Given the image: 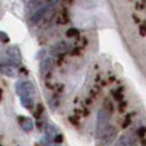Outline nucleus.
I'll return each instance as SVG.
<instances>
[{
  "instance_id": "nucleus-1",
  "label": "nucleus",
  "mask_w": 146,
  "mask_h": 146,
  "mask_svg": "<svg viewBox=\"0 0 146 146\" xmlns=\"http://www.w3.org/2000/svg\"><path fill=\"white\" fill-rule=\"evenodd\" d=\"M109 118H110V111L105 106L98 111V117H96V133L98 135H100L109 126Z\"/></svg>"
},
{
  "instance_id": "nucleus-2",
  "label": "nucleus",
  "mask_w": 146,
  "mask_h": 146,
  "mask_svg": "<svg viewBox=\"0 0 146 146\" xmlns=\"http://www.w3.org/2000/svg\"><path fill=\"white\" fill-rule=\"evenodd\" d=\"M117 128L113 126H108L100 135H99V142L98 145L99 146H108L110 145L111 142L115 140L117 137Z\"/></svg>"
},
{
  "instance_id": "nucleus-3",
  "label": "nucleus",
  "mask_w": 146,
  "mask_h": 146,
  "mask_svg": "<svg viewBox=\"0 0 146 146\" xmlns=\"http://www.w3.org/2000/svg\"><path fill=\"white\" fill-rule=\"evenodd\" d=\"M15 92L19 96H35V86L30 81H19L15 85Z\"/></svg>"
},
{
  "instance_id": "nucleus-4",
  "label": "nucleus",
  "mask_w": 146,
  "mask_h": 146,
  "mask_svg": "<svg viewBox=\"0 0 146 146\" xmlns=\"http://www.w3.org/2000/svg\"><path fill=\"white\" fill-rule=\"evenodd\" d=\"M49 1H50V0H30V1L27 3V7H26L28 17L33 15L35 13H37L38 10L44 9L46 5H49Z\"/></svg>"
},
{
  "instance_id": "nucleus-5",
  "label": "nucleus",
  "mask_w": 146,
  "mask_h": 146,
  "mask_svg": "<svg viewBox=\"0 0 146 146\" xmlns=\"http://www.w3.org/2000/svg\"><path fill=\"white\" fill-rule=\"evenodd\" d=\"M5 55L8 58V62L14 66H19L22 63V54H21V50L17 48V46H10L5 50Z\"/></svg>"
},
{
  "instance_id": "nucleus-6",
  "label": "nucleus",
  "mask_w": 146,
  "mask_h": 146,
  "mask_svg": "<svg viewBox=\"0 0 146 146\" xmlns=\"http://www.w3.org/2000/svg\"><path fill=\"white\" fill-rule=\"evenodd\" d=\"M0 72L4 76H7V77L14 78L18 74V68H17V66L7 62V63H0Z\"/></svg>"
},
{
  "instance_id": "nucleus-7",
  "label": "nucleus",
  "mask_w": 146,
  "mask_h": 146,
  "mask_svg": "<svg viewBox=\"0 0 146 146\" xmlns=\"http://www.w3.org/2000/svg\"><path fill=\"white\" fill-rule=\"evenodd\" d=\"M68 51V45H67L64 41H59V42L54 44L50 49V53L53 55H56V56H62Z\"/></svg>"
},
{
  "instance_id": "nucleus-8",
  "label": "nucleus",
  "mask_w": 146,
  "mask_h": 146,
  "mask_svg": "<svg viewBox=\"0 0 146 146\" xmlns=\"http://www.w3.org/2000/svg\"><path fill=\"white\" fill-rule=\"evenodd\" d=\"M136 144V140L135 137L132 136L131 133H126V135H122L119 137V140L117 141L115 146H135Z\"/></svg>"
},
{
  "instance_id": "nucleus-9",
  "label": "nucleus",
  "mask_w": 146,
  "mask_h": 146,
  "mask_svg": "<svg viewBox=\"0 0 146 146\" xmlns=\"http://www.w3.org/2000/svg\"><path fill=\"white\" fill-rule=\"evenodd\" d=\"M18 122H19V124H21L23 131H26V132L32 131V128H33L32 119L27 118V117H18Z\"/></svg>"
},
{
  "instance_id": "nucleus-10",
  "label": "nucleus",
  "mask_w": 146,
  "mask_h": 146,
  "mask_svg": "<svg viewBox=\"0 0 146 146\" xmlns=\"http://www.w3.org/2000/svg\"><path fill=\"white\" fill-rule=\"evenodd\" d=\"M53 59L51 58H48V56H45V58L42 59V62H41V73L42 74H45L46 72H49L51 68H53Z\"/></svg>"
},
{
  "instance_id": "nucleus-11",
  "label": "nucleus",
  "mask_w": 146,
  "mask_h": 146,
  "mask_svg": "<svg viewBox=\"0 0 146 146\" xmlns=\"http://www.w3.org/2000/svg\"><path fill=\"white\" fill-rule=\"evenodd\" d=\"M21 104L27 109H32L33 104H35L33 96H21Z\"/></svg>"
},
{
  "instance_id": "nucleus-12",
  "label": "nucleus",
  "mask_w": 146,
  "mask_h": 146,
  "mask_svg": "<svg viewBox=\"0 0 146 146\" xmlns=\"http://www.w3.org/2000/svg\"><path fill=\"white\" fill-rule=\"evenodd\" d=\"M58 23L59 25H66V23H68L69 21V17H68V13H67V9H62L60 14L58 15Z\"/></svg>"
},
{
  "instance_id": "nucleus-13",
  "label": "nucleus",
  "mask_w": 146,
  "mask_h": 146,
  "mask_svg": "<svg viewBox=\"0 0 146 146\" xmlns=\"http://www.w3.org/2000/svg\"><path fill=\"white\" fill-rule=\"evenodd\" d=\"M66 35H67V37H78L80 36V31L77 28H69L66 32Z\"/></svg>"
},
{
  "instance_id": "nucleus-14",
  "label": "nucleus",
  "mask_w": 146,
  "mask_h": 146,
  "mask_svg": "<svg viewBox=\"0 0 146 146\" xmlns=\"http://www.w3.org/2000/svg\"><path fill=\"white\" fill-rule=\"evenodd\" d=\"M0 42H3V44L9 42V36L5 32H3V31H0Z\"/></svg>"
},
{
  "instance_id": "nucleus-15",
  "label": "nucleus",
  "mask_w": 146,
  "mask_h": 146,
  "mask_svg": "<svg viewBox=\"0 0 146 146\" xmlns=\"http://www.w3.org/2000/svg\"><path fill=\"white\" fill-rule=\"evenodd\" d=\"M139 33L141 36H146V25H140L139 27Z\"/></svg>"
},
{
  "instance_id": "nucleus-16",
  "label": "nucleus",
  "mask_w": 146,
  "mask_h": 146,
  "mask_svg": "<svg viewBox=\"0 0 146 146\" xmlns=\"http://www.w3.org/2000/svg\"><path fill=\"white\" fill-rule=\"evenodd\" d=\"M63 135H55L54 136V142H56V144H60V142H63Z\"/></svg>"
},
{
  "instance_id": "nucleus-17",
  "label": "nucleus",
  "mask_w": 146,
  "mask_h": 146,
  "mask_svg": "<svg viewBox=\"0 0 146 146\" xmlns=\"http://www.w3.org/2000/svg\"><path fill=\"white\" fill-rule=\"evenodd\" d=\"M111 95H113L118 101H122V95L119 92H117V91H111Z\"/></svg>"
},
{
  "instance_id": "nucleus-18",
  "label": "nucleus",
  "mask_w": 146,
  "mask_h": 146,
  "mask_svg": "<svg viewBox=\"0 0 146 146\" xmlns=\"http://www.w3.org/2000/svg\"><path fill=\"white\" fill-rule=\"evenodd\" d=\"M104 106H105V108L108 109V110H109V111H110V113H111V108H113V106H111L110 101H109V100H105V103H104Z\"/></svg>"
},
{
  "instance_id": "nucleus-19",
  "label": "nucleus",
  "mask_w": 146,
  "mask_h": 146,
  "mask_svg": "<svg viewBox=\"0 0 146 146\" xmlns=\"http://www.w3.org/2000/svg\"><path fill=\"white\" fill-rule=\"evenodd\" d=\"M129 123H131V118H129V115H128V117L126 118V121H124V123H123V128H127Z\"/></svg>"
},
{
  "instance_id": "nucleus-20",
  "label": "nucleus",
  "mask_w": 146,
  "mask_h": 146,
  "mask_svg": "<svg viewBox=\"0 0 146 146\" xmlns=\"http://www.w3.org/2000/svg\"><path fill=\"white\" fill-rule=\"evenodd\" d=\"M126 105H127V104L124 103V101H122V103L119 104V110H121V111H123V110H124V108H126Z\"/></svg>"
},
{
  "instance_id": "nucleus-21",
  "label": "nucleus",
  "mask_w": 146,
  "mask_h": 146,
  "mask_svg": "<svg viewBox=\"0 0 146 146\" xmlns=\"http://www.w3.org/2000/svg\"><path fill=\"white\" fill-rule=\"evenodd\" d=\"M145 133H146V128H145V127L140 128V131H139V135H140V136H144Z\"/></svg>"
},
{
  "instance_id": "nucleus-22",
  "label": "nucleus",
  "mask_w": 146,
  "mask_h": 146,
  "mask_svg": "<svg viewBox=\"0 0 146 146\" xmlns=\"http://www.w3.org/2000/svg\"><path fill=\"white\" fill-rule=\"evenodd\" d=\"M74 119H76V118H73V117H72V118H69V121H71V122H72V123H73V124H77V122H76V121H74Z\"/></svg>"
},
{
  "instance_id": "nucleus-23",
  "label": "nucleus",
  "mask_w": 146,
  "mask_h": 146,
  "mask_svg": "<svg viewBox=\"0 0 146 146\" xmlns=\"http://www.w3.org/2000/svg\"><path fill=\"white\" fill-rule=\"evenodd\" d=\"M64 1H66V3H68V4H72V3H73V0H64Z\"/></svg>"
},
{
  "instance_id": "nucleus-24",
  "label": "nucleus",
  "mask_w": 146,
  "mask_h": 146,
  "mask_svg": "<svg viewBox=\"0 0 146 146\" xmlns=\"http://www.w3.org/2000/svg\"><path fill=\"white\" fill-rule=\"evenodd\" d=\"M0 100H1V90H0Z\"/></svg>"
},
{
  "instance_id": "nucleus-25",
  "label": "nucleus",
  "mask_w": 146,
  "mask_h": 146,
  "mask_svg": "<svg viewBox=\"0 0 146 146\" xmlns=\"http://www.w3.org/2000/svg\"><path fill=\"white\" fill-rule=\"evenodd\" d=\"M0 146H1V145H0Z\"/></svg>"
}]
</instances>
